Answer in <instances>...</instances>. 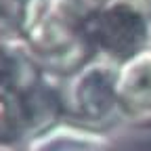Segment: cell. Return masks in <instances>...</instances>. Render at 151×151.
<instances>
[{
  "label": "cell",
  "instance_id": "obj_1",
  "mask_svg": "<svg viewBox=\"0 0 151 151\" xmlns=\"http://www.w3.org/2000/svg\"><path fill=\"white\" fill-rule=\"evenodd\" d=\"M105 0H36L21 40L40 67L67 78L94 57L88 25Z\"/></svg>",
  "mask_w": 151,
  "mask_h": 151
},
{
  "label": "cell",
  "instance_id": "obj_2",
  "mask_svg": "<svg viewBox=\"0 0 151 151\" xmlns=\"http://www.w3.org/2000/svg\"><path fill=\"white\" fill-rule=\"evenodd\" d=\"M118 78L120 65L99 55L63 78L65 122L103 134L122 124Z\"/></svg>",
  "mask_w": 151,
  "mask_h": 151
},
{
  "label": "cell",
  "instance_id": "obj_3",
  "mask_svg": "<svg viewBox=\"0 0 151 151\" xmlns=\"http://www.w3.org/2000/svg\"><path fill=\"white\" fill-rule=\"evenodd\" d=\"M94 55L124 65L149 50L151 15L128 0H105L88 25Z\"/></svg>",
  "mask_w": 151,
  "mask_h": 151
},
{
  "label": "cell",
  "instance_id": "obj_4",
  "mask_svg": "<svg viewBox=\"0 0 151 151\" xmlns=\"http://www.w3.org/2000/svg\"><path fill=\"white\" fill-rule=\"evenodd\" d=\"M118 94L122 124L151 128V50L120 65Z\"/></svg>",
  "mask_w": 151,
  "mask_h": 151
},
{
  "label": "cell",
  "instance_id": "obj_5",
  "mask_svg": "<svg viewBox=\"0 0 151 151\" xmlns=\"http://www.w3.org/2000/svg\"><path fill=\"white\" fill-rule=\"evenodd\" d=\"M25 151H113L107 134L61 122L25 143Z\"/></svg>",
  "mask_w": 151,
  "mask_h": 151
},
{
  "label": "cell",
  "instance_id": "obj_6",
  "mask_svg": "<svg viewBox=\"0 0 151 151\" xmlns=\"http://www.w3.org/2000/svg\"><path fill=\"white\" fill-rule=\"evenodd\" d=\"M36 0H0V32L21 38Z\"/></svg>",
  "mask_w": 151,
  "mask_h": 151
},
{
  "label": "cell",
  "instance_id": "obj_7",
  "mask_svg": "<svg viewBox=\"0 0 151 151\" xmlns=\"http://www.w3.org/2000/svg\"><path fill=\"white\" fill-rule=\"evenodd\" d=\"M128 2L137 4V6H139V9H143L147 15H151V0H128Z\"/></svg>",
  "mask_w": 151,
  "mask_h": 151
},
{
  "label": "cell",
  "instance_id": "obj_8",
  "mask_svg": "<svg viewBox=\"0 0 151 151\" xmlns=\"http://www.w3.org/2000/svg\"><path fill=\"white\" fill-rule=\"evenodd\" d=\"M0 151H17V145H6V143H0Z\"/></svg>",
  "mask_w": 151,
  "mask_h": 151
},
{
  "label": "cell",
  "instance_id": "obj_9",
  "mask_svg": "<svg viewBox=\"0 0 151 151\" xmlns=\"http://www.w3.org/2000/svg\"><path fill=\"white\" fill-rule=\"evenodd\" d=\"M149 50H151V42H149Z\"/></svg>",
  "mask_w": 151,
  "mask_h": 151
}]
</instances>
